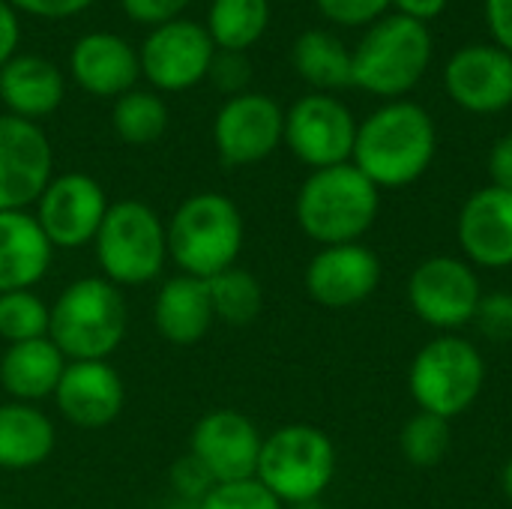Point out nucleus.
Masks as SVG:
<instances>
[{"label":"nucleus","instance_id":"nucleus-1","mask_svg":"<svg viewBox=\"0 0 512 509\" xmlns=\"http://www.w3.org/2000/svg\"><path fill=\"white\" fill-rule=\"evenodd\" d=\"M435 147L438 132L429 111L417 102L393 99L357 126L351 162L378 189H402L429 171Z\"/></svg>","mask_w":512,"mask_h":509},{"label":"nucleus","instance_id":"nucleus-2","mask_svg":"<svg viewBox=\"0 0 512 509\" xmlns=\"http://www.w3.org/2000/svg\"><path fill=\"white\" fill-rule=\"evenodd\" d=\"M381 189L354 165H333L312 171L297 192V225L321 246L360 243L375 225Z\"/></svg>","mask_w":512,"mask_h":509},{"label":"nucleus","instance_id":"nucleus-3","mask_svg":"<svg viewBox=\"0 0 512 509\" xmlns=\"http://www.w3.org/2000/svg\"><path fill=\"white\" fill-rule=\"evenodd\" d=\"M123 291L105 276H87L60 291L48 315V339L72 363L108 360L126 336Z\"/></svg>","mask_w":512,"mask_h":509},{"label":"nucleus","instance_id":"nucleus-4","mask_svg":"<svg viewBox=\"0 0 512 509\" xmlns=\"http://www.w3.org/2000/svg\"><path fill=\"white\" fill-rule=\"evenodd\" d=\"M243 213L222 192L189 195L168 222V258L183 276L213 279L234 267L243 249Z\"/></svg>","mask_w":512,"mask_h":509},{"label":"nucleus","instance_id":"nucleus-5","mask_svg":"<svg viewBox=\"0 0 512 509\" xmlns=\"http://www.w3.org/2000/svg\"><path fill=\"white\" fill-rule=\"evenodd\" d=\"M429 63V24H420L399 12L369 24V30L351 51L354 87L384 99H402L405 93H411L426 75Z\"/></svg>","mask_w":512,"mask_h":509},{"label":"nucleus","instance_id":"nucleus-6","mask_svg":"<svg viewBox=\"0 0 512 509\" xmlns=\"http://www.w3.org/2000/svg\"><path fill=\"white\" fill-rule=\"evenodd\" d=\"M336 477V447L327 432L291 423L264 438L255 480L282 504H315Z\"/></svg>","mask_w":512,"mask_h":509},{"label":"nucleus","instance_id":"nucleus-7","mask_svg":"<svg viewBox=\"0 0 512 509\" xmlns=\"http://www.w3.org/2000/svg\"><path fill=\"white\" fill-rule=\"evenodd\" d=\"M93 243L105 279L117 288L153 282L168 261L165 222L150 204L135 198L108 207Z\"/></svg>","mask_w":512,"mask_h":509},{"label":"nucleus","instance_id":"nucleus-8","mask_svg":"<svg viewBox=\"0 0 512 509\" xmlns=\"http://www.w3.org/2000/svg\"><path fill=\"white\" fill-rule=\"evenodd\" d=\"M486 384V363L474 342L462 336H441L420 348L411 363L408 387L420 411L441 420L465 414Z\"/></svg>","mask_w":512,"mask_h":509},{"label":"nucleus","instance_id":"nucleus-9","mask_svg":"<svg viewBox=\"0 0 512 509\" xmlns=\"http://www.w3.org/2000/svg\"><path fill=\"white\" fill-rule=\"evenodd\" d=\"M351 108L333 93H306L285 111V144L312 171L351 162L357 141Z\"/></svg>","mask_w":512,"mask_h":509},{"label":"nucleus","instance_id":"nucleus-10","mask_svg":"<svg viewBox=\"0 0 512 509\" xmlns=\"http://www.w3.org/2000/svg\"><path fill=\"white\" fill-rule=\"evenodd\" d=\"M483 288L474 267L462 258L435 255L414 267L408 279V303L414 315L435 330H459L474 324Z\"/></svg>","mask_w":512,"mask_h":509},{"label":"nucleus","instance_id":"nucleus-11","mask_svg":"<svg viewBox=\"0 0 512 509\" xmlns=\"http://www.w3.org/2000/svg\"><path fill=\"white\" fill-rule=\"evenodd\" d=\"M141 75L165 93H183L210 75L216 45L204 24L174 18L147 33L141 51Z\"/></svg>","mask_w":512,"mask_h":509},{"label":"nucleus","instance_id":"nucleus-12","mask_svg":"<svg viewBox=\"0 0 512 509\" xmlns=\"http://www.w3.org/2000/svg\"><path fill=\"white\" fill-rule=\"evenodd\" d=\"M213 141L225 165H258L285 141V111L273 96L243 90L216 111Z\"/></svg>","mask_w":512,"mask_h":509},{"label":"nucleus","instance_id":"nucleus-13","mask_svg":"<svg viewBox=\"0 0 512 509\" xmlns=\"http://www.w3.org/2000/svg\"><path fill=\"white\" fill-rule=\"evenodd\" d=\"M105 189L84 171L51 177L36 201V222L54 249H81L96 240L108 213Z\"/></svg>","mask_w":512,"mask_h":509},{"label":"nucleus","instance_id":"nucleus-14","mask_svg":"<svg viewBox=\"0 0 512 509\" xmlns=\"http://www.w3.org/2000/svg\"><path fill=\"white\" fill-rule=\"evenodd\" d=\"M54 150L39 123L0 114V210L36 204L51 183Z\"/></svg>","mask_w":512,"mask_h":509},{"label":"nucleus","instance_id":"nucleus-15","mask_svg":"<svg viewBox=\"0 0 512 509\" xmlns=\"http://www.w3.org/2000/svg\"><path fill=\"white\" fill-rule=\"evenodd\" d=\"M261 432L258 426L231 408H219L204 414L189 438L192 456L210 471L216 483H240L255 480L258 456H261Z\"/></svg>","mask_w":512,"mask_h":509},{"label":"nucleus","instance_id":"nucleus-16","mask_svg":"<svg viewBox=\"0 0 512 509\" xmlns=\"http://www.w3.org/2000/svg\"><path fill=\"white\" fill-rule=\"evenodd\" d=\"M444 87L471 114H501L512 105V54L489 42L465 45L447 60Z\"/></svg>","mask_w":512,"mask_h":509},{"label":"nucleus","instance_id":"nucleus-17","mask_svg":"<svg viewBox=\"0 0 512 509\" xmlns=\"http://www.w3.org/2000/svg\"><path fill=\"white\" fill-rule=\"evenodd\" d=\"M306 291L324 309H351L381 285V261L363 243L321 246L306 267Z\"/></svg>","mask_w":512,"mask_h":509},{"label":"nucleus","instance_id":"nucleus-18","mask_svg":"<svg viewBox=\"0 0 512 509\" xmlns=\"http://www.w3.org/2000/svg\"><path fill=\"white\" fill-rule=\"evenodd\" d=\"M456 237L468 264L489 270L512 267V192L492 183L477 189L462 204Z\"/></svg>","mask_w":512,"mask_h":509},{"label":"nucleus","instance_id":"nucleus-19","mask_svg":"<svg viewBox=\"0 0 512 509\" xmlns=\"http://www.w3.org/2000/svg\"><path fill=\"white\" fill-rule=\"evenodd\" d=\"M57 411L78 429H102L123 411L126 390L117 369L105 360L66 363L54 390Z\"/></svg>","mask_w":512,"mask_h":509},{"label":"nucleus","instance_id":"nucleus-20","mask_svg":"<svg viewBox=\"0 0 512 509\" xmlns=\"http://www.w3.org/2000/svg\"><path fill=\"white\" fill-rule=\"evenodd\" d=\"M69 69L75 84L99 99H117L135 90V81L141 78L138 51L108 30L84 33L69 51Z\"/></svg>","mask_w":512,"mask_h":509},{"label":"nucleus","instance_id":"nucleus-21","mask_svg":"<svg viewBox=\"0 0 512 509\" xmlns=\"http://www.w3.org/2000/svg\"><path fill=\"white\" fill-rule=\"evenodd\" d=\"M66 84L60 69L42 54H15L0 66V102L12 117L42 120L51 117L63 102Z\"/></svg>","mask_w":512,"mask_h":509},{"label":"nucleus","instance_id":"nucleus-22","mask_svg":"<svg viewBox=\"0 0 512 509\" xmlns=\"http://www.w3.org/2000/svg\"><path fill=\"white\" fill-rule=\"evenodd\" d=\"M54 246L42 234L36 216L24 210H0V294L30 291L48 273Z\"/></svg>","mask_w":512,"mask_h":509},{"label":"nucleus","instance_id":"nucleus-23","mask_svg":"<svg viewBox=\"0 0 512 509\" xmlns=\"http://www.w3.org/2000/svg\"><path fill=\"white\" fill-rule=\"evenodd\" d=\"M213 321L216 315H213L207 279L180 273L159 288L153 303V324L165 342L180 348L198 345L210 333Z\"/></svg>","mask_w":512,"mask_h":509},{"label":"nucleus","instance_id":"nucleus-24","mask_svg":"<svg viewBox=\"0 0 512 509\" xmlns=\"http://www.w3.org/2000/svg\"><path fill=\"white\" fill-rule=\"evenodd\" d=\"M66 369V357L57 345L45 339H30L9 345L0 360V387L12 396V402H39L54 396Z\"/></svg>","mask_w":512,"mask_h":509},{"label":"nucleus","instance_id":"nucleus-25","mask_svg":"<svg viewBox=\"0 0 512 509\" xmlns=\"http://www.w3.org/2000/svg\"><path fill=\"white\" fill-rule=\"evenodd\" d=\"M54 423L36 405L6 402L0 405V468L30 471L48 462L54 453Z\"/></svg>","mask_w":512,"mask_h":509},{"label":"nucleus","instance_id":"nucleus-26","mask_svg":"<svg viewBox=\"0 0 512 509\" xmlns=\"http://www.w3.org/2000/svg\"><path fill=\"white\" fill-rule=\"evenodd\" d=\"M297 75L315 87V93H333L354 87L351 48L330 30H306L291 48Z\"/></svg>","mask_w":512,"mask_h":509},{"label":"nucleus","instance_id":"nucleus-27","mask_svg":"<svg viewBox=\"0 0 512 509\" xmlns=\"http://www.w3.org/2000/svg\"><path fill=\"white\" fill-rule=\"evenodd\" d=\"M204 27L216 51L243 54L267 33L270 0H213Z\"/></svg>","mask_w":512,"mask_h":509},{"label":"nucleus","instance_id":"nucleus-28","mask_svg":"<svg viewBox=\"0 0 512 509\" xmlns=\"http://www.w3.org/2000/svg\"><path fill=\"white\" fill-rule=\"evenodd\" d=\"M168 105L153 90H129L114 99L111 108V126L120 141L132 147L156 144L168 129Z\"/></svg>","mask_w":512,"mask_h":509},{"label":"nucleus","instance_id":"nucleus-29","mask_svg":"<svg viewBox=\"0 0 512 509\" xmlns=\"http://www.w3.org/2000/svg\"><path fill=\"white\" fill-rule=\"evenodd\" d=\"M207 288H210L216 321H225L231 327L252 324L264 309V288L249 270L228 267L219 276L207 279Z\"/></svg>","mask_w":512,"mask_h":509},{"label":"nucleus","instance_id":"nucleus-30","mask_svg":"<svg viewBox=\"0 0 512 509\" xmlns=\"http://www.w3.org/2000/svg\"><path fill=\"white\" fill-rule=\"evenodd\" d=\"M399 447L414 468L441 465L450 450V420H441L426 411L414 414L399 435Z\"/></svg>","mask_w":512,"mask_h":509},{"label":"nucleus","instance_id":"nucleus-31","mask_svg":"<svg viewBox=\"0 0 512 509\" xmlns=\"http://www.w3.org/2000/svg\"><path fill=\"white\" fill-rule=\"evenodd\" d=\"M48 315H51V309L33 291L0 294V339H6L9 345L45 339Z\"/></svg>","mask_w":512,"mask_h":509},{"label":"nucleus","instance_id":"nucleus-32","mask_svg":"<svg viewBox=\"0 0 512 509\" xmlns=\"http://www.w3.org/2000/svg\"><path fill=\"white\" fill-rule=\"evenodd\" d=\"M198 509H285V504L273 492H267L258 480H240V483H216Z\"/></svg>","mask_w":512,"mask_h":509},{"label":"nucleus","instance_id":"nucleus-33","mask_svg":"<svg viewBox=\"0 0 512 509\" xmlns=\"http://www.w3.org/2000/svg\"><path fill=\"white\" fill-rule=\"evenodd\" d=\"M477 330L492 339V342H512V294L510 291H492L480 297L477 315H474Z\"/></svg>","mask_w":512,"mask_h":509},{"label":"nucleus","instance_id":"nucleus-34","mask_svg":"<svg viewBox=\"0 0 512 509\" xmlns=\"http://www.w3.org/2000/svg\"><path fill=\"white\" fill-rule=\"evenodd\" d=\"M321 15L342 27H369L387 15L393 0H315Z\"/></svg>","mask_w":512,"mask_h":509},{"label":"nucleus","instance_id":"nucleus-35","mask_svg":"<svg viewBox=\"0 0 512 509\" xmlns=\"http://www.w3.org/2000/svg\"><path fill=\"white\" fill-rule=\"evenodd\" d=\"M171 483H174L180 501H183V504H192V507H198V504L213 492V486H216V480L210 477V471H207L192 453L183 456V459L171 468Z\"/></svg>","mask_w":512,"mask_h":509},{"label":"nucleus","instance_id":"nucleus-36","mask_svg":"<svg viewBox=\"0 0 512 509\" xmlns=\"http://www.w3.org/2000/svg\"><path fill=\"white\" fill-rule=\"evenodd\" d=\"M192 0H120L123 12L135 21V24H168L174 18H180V12L189 6Z\"/></svg>","mask_w":512,"mask_h":509},{"label":"nucleus","instance_id":"nucleus-37","mask_svg":"<svg viewBox=\"0 0 512 509\" xmlns=\"http://www.w3.org/2000/svg\"><path fill=\"white\" fill-rule=\"evenodd\" d=\"M210 78L228 90V93H243V87L249 84V63L243 54H231V51H216V60L210 66Z\"/></svg>","mask_w":512,"mask_h":509},{"label":"nucleus","instance_id":"nucleus-38","mask_svg":"<svg viewBox=\"0 0 512 509\" xmlns=\"http://www.w3.org/2000/svg\"><path fill=\"white\" fill-rule=\"evenodd\" d=\"M15 12L33 15V18H48V21H63L78 12H84L93 0H6Z\"/></svg>","mask_w":512,"mask_h":509},{"label":"nucleus","instance_id":"nucleus-39","mask_svg":"<svg viewBox=\"0 0 512 509\" xmlns=\"http://www.w3.org/2000/svg\"><path fill=\"white\" fill-rule=\"evenodd\" d=\"M489 177L492 186L512 192V132L501 135L489 150Z\"/></svg>","mask_w":512,"mask_h":509},{"label":"nucleus","instance_id":"nucleus-40","mask_svg":"<svg viewBox=\"0 0 512 509\" xmlns=\"http://www.w3.org/2000/svg\"><path fill=\"white\" fill-rule=\"evenodd\" d=\"M486 24L495 45L512 54V0H486Z\"/></svg>","mask_w":512,"mask_h":509},{"label":"nucleus","instance_id":"nucleus-41","mask_svg":"<svg viewBox=\"0 0 512 509\" xmlns=\"http://www.w3.org/2000/svg\"><path fill=\"white\" fill-rule=\"evenodd\" d=\"M18 39H21V21H18V12L0 0V66L9 63L15 57V48H18Z\"/></svg>","mask_w":512,"mask_h":509},{"label":"nucleus","instance_id":"nucleus-42","mask_svg":"<svg viewBox=\"0 0 512 509\" xmlns=\"http://www.w3.org/2000/svg\"><path fill=\"white\" fill-rule=\"evenodd\" d=\"M450 0H393L396 12L405 15V18H414L420 24H429L435 21L444 9H447Z\"/></svg>","mask_w":512,"mask_h":509},{"label":"nucleus","instance_id":"nucleus-43","mask_svg":"<svg viewBox=\"0 0 512 509\" xmlns=\"http://www.w3.org/2000/svg\"><path fill=\"white\" fill-rule=\"evenodd\" d=\"M501 486H504V495L510 498L512 504V459L507 462V468H504V477H501Z\"/></svg>","mask_w":512,"mask_h":509},{"label":"nucleus","instance_id":"nucleus-44","mask_svg":"<svg viewBox=\"0 0 512 509\" xmlns=\"http://www.w3.org/2000/svg\"><path fill=\"white\" fill-rule=\"evenodd\" d=\"M162 509H198V507H192V504H183V501H177V504H168V507H162Z\"/></svg>","mask_w":512,"mask_h":509},{"label":"nucleus","instance_id":"nucleus-45","mask_svg":"<svg viewBox=\"0 0 512 509\" xmlns=\"http://www.w3.org/2000/svg\"><path fill=\"white\" fill-rule=\"evenodd\" d=\"M0 509H15V507H0Z\"/></svg>","mask_w":512,"mask_h":509}]
</instances>
